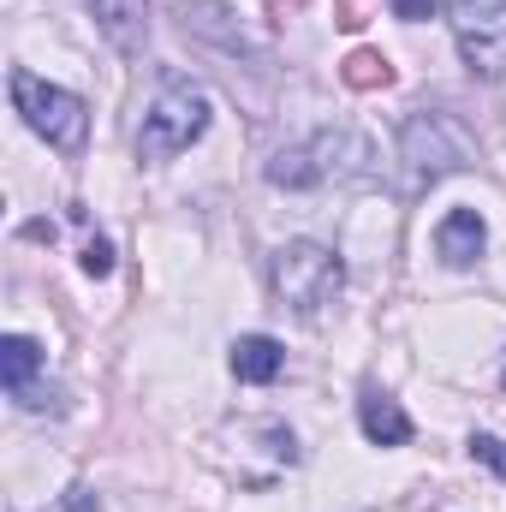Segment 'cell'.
Masks as SVG:
<instances>
[{"instance_id": "cell-10", "label": "cell", "mask_w": 506, "mask_h": 512, "mask_svg": "<svg viewBox=\"0 0 506 512\" xmlns=\"http://www.w3.org/2000/svg\"><path fill=\"white\" fill-rule=\"evenodd\" d=\"M36 370H42V346L30 334H6L0 340V382H6V393L24 399L30 382H36Z\"/></svg>"}, {"instance_id": "cell-13", "label": "cell", "mask_w": 506, "mask_h": 512, "mask_svg": "<svg viewBox=\"0 0 506 512\" xmlns=\"http://www.w3.org/2000/svg\"><path fill=\"white\" fill-rule=\"evenodd\" d=\"M471 453H477L483 465H495V471H501V483H506V441H501V435H471Z\"/></svg>"}, {"instance_id": "cell-5", "label": "cell", "mask_w": 506, "mask_h": 512, "mask_svg": "<svg viewBox=\"0 0 506 512\" xmlns=\"http://www.w3.org/2000/svg\"><path fill=\"white\" fill-rule=\"evenodd\" d=\"M364 149L370 143L358 131H316L310 143H292V149H280L268 161V185L304 191V185H328V179H364V167L340 161V155H364Z\"/></svg>"}, {"instance_id": "cell-8", "label": "cell", "mask_w": 506, "mask_h": 512, "mask_svg": "<svg viewBox=\"0 0 506 512\" xmlns=\"http://www.w3.org/2000/svg\"><path fill=\"white\" fill-rule=\"evenodd\" d=\"M489 245V227H483V215L477 209H453L441 227H435V256L447 262V268H471L477 256Z\"/></svg>"}, {"instance_id": "cell-6", "label": "cell", "mask_w": 506, "mask_h": 512, "mask_svg": "<svg viewBox=\"0 0 506 512\" xmlns=\"http://www.w3.org/2000/svg\"><path fill=\"white\" fill-rule=\"evenodd\" d=\"M453 36L471 66V78H501L506 72V0H465L453 6Z\"/></svg>"}, {"instance_id": "cell-11", "label": "cell", "mask_w": 506, "mask_h": 512, "mask_svg": "<svg viewBox=\"0 0 506 512\" xmlns=\"http://www.w3.org/2000/svg\"><path fill=\"white\" fill-rule=\"evenodd\" d=\"M280 370H286L280 340H268V334H245V340L233 346V376H239V382H274Z\"/></svg>"}, {"instance_id": "cell-7", "label": "cell", "mask_w": 506, "mask_h": 512, "mask_svg": "<svg viewBox=\"0 0 506 512\" xmlns=\"http://www.w3.org/2000/svg\"><path fill=\"white\" fill-rule=\"evenodd\" d=\"M90 6V18H96V30L120 48V54H143V42H149V18H143V0H84Z\"/></svg>"}, {"instance_id": "cell-1", "label": "cell", "mask_w": 506, "mask_h": 512, "mask_svg": "<svg viewBox=\"0 0 506 512\" xmlns=\"http://www.w3.org/2000/svg\"><path fill=\"white\" fill-rule=\"evenodd\" d=\"M203 131H209V96H203L191 78L161 72V84H155V96H149V108H143V126H137V155H143V161H173V155H185Z\"/></svg>"}, {"instance_id": "cell-14", "label": "cell", "mask_w": 506, "mask_h": 512, "mask_svg": "<svg viewBox=\"0 0 506 512\" xmlns=\"http://www.w3.org/2000/svg\"><path fill=\"white\" fill-rule=\"evenodd\" d=\"M108 268H114V251H108V239H90V245H84V274H96V280H102Z\"/></svg>"}, {"instance_id": "cell-3", "label": "cell", "mask_w": 506, "mask_h": 512, "mask_svg": "<svg viewBox=\"0 0 506 512\" xmlns=\"http://www.w3.org/2000/svg\"><path fill=\"white\" fill-rule=\"evenodd\" d=\"M12 108L24 114V126L36 137H48L54 149H84V131H90V108L84 96L60 90V84H42L36 72H12Z\"/></svg>"}, {"instance_id": "cell-9", "label": "cell", "mask_w": 506, "mask_h": 512, "mask_svg": "<svg viewBox=\"0 0 506 512\" xmlns=\"http://www.w3.org/2000/svg\"><path fill=\"white\" fill-rule=\"evenodd\" d=\"M358 423H364V435H370L376 447H405V441H411L405 405H399L393 393H381V387H370V393L358 399Z\"/></svg>"}, {"instance_id": "cell-4", "label": "cell", "mask_w": 506, "mask_h": 512, "mask_svg": "<svg viewBox=\"0 0 506 512\" xmlns=\"http://www.w3.org/2000/svg\"><path fill=\"white\" fill-rule=\"evenodd\" d=\"M274 292H280V304H292L298 316H316L322 304H334V292L346 286V268H340V256L322 251V245H310V239H298V245H280L274 251Z\"/></svg>"}, {"instance_id": "cell-15", "label": "cell", "mask_w": 506, "mask_h": 512, "mask_svg": "<svg viewBox=\"0 0 506 512\" xmlns=\"http://www.w3.org/2000/svg\"><path fill=\"white\" fill-rule=\"evenodd\" d=\"M441 6H447V0H393V12H399V18H411V24H417V18H435Z\"/></svg>"}, {"instance_id": "cell-2", "label": "cell", "mask_w": 506, "mask_h": 512, "mask_svg": "<svg viewBox=\"0 0 506 512\" xmlns=\"http://www.w3.org/2000/svg\"><path fill=\"white\" fill-rule=\"evenodd\" d=\"M399 161H405L411 191H423V185H435V179L471 167V161H477V143H471V131L459 126L453 114H429V108H423V114H411L405 131H399Z\"/></svg>"}, {"instance_id": "cell-12", "label": "cell", "mask_w": 506, "mask_h": 512, "mask_svg": "<svg viewBox=\"0 0 506 512\" xmlns=\"http://www.w3.org/2000/svg\"><path fill=\"white\" fill-rule=\"evenodd\" d=\"M346 84H358V90H387V84H393V66H387V60H381V54H370V48H358V54H352V60H346Z\"/></svg>"}]
</instances>
